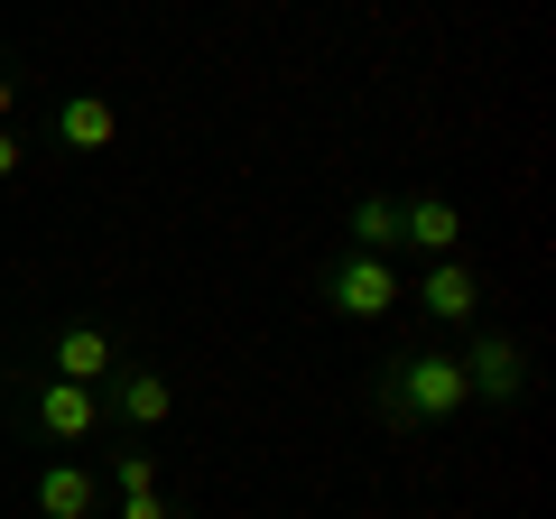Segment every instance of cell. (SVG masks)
I'll return each mask as SVG.
<instances>
[{
	"instance_id": "6da1fadb",
	"label": "cell",
	"mask_w": 556,
	"mask_h": 519,
	"mask_svg": "<svg viewBox=\"0 0 556 519\" xmlns=\"http://www.w3.org/2000/svg\"><path fill=\"white\" fill-rule=\"evenodd\" d=\"M473 408V390H464V362L437 353V343H408V353H390L371 371V418L390 427V436H427V427L464 418Z\"/></svg>"
},
{
	"instance_id": "52a82bcc",
	"label": "cell",
	"mask_w": 556,
	"mask_h": 519,
	"mask_svg": "<svg viewBox=\"0 0 556 519\" xmlns=\"http://www.w3.org/2000/svg\"><path fill=\"white\" fill-rule=\"evenodd\" d=\"M399 306H417L427 325H473V316H482V269H473L464 251H455V260H417V288H408Z\"/></svg>"
},
{
	"instance_id": "7a4b0ae2",
	"label": "cell",
	"mask_w": 556,
	"mask_h": 519,
	"mask_svg": "<svg viewBox=\"0 0 556 519\" xmlns=\"http://www.w3.org/2000/svg\"><path fill=\"white\" fill-rule=\"evenodd\" d=\"M316 298L334 325H380L399 316V298H408V279H399V260H371V251H334L316 269Z\"/></svg>"
},
{
	"instance_id": "8fae6325",
	"label": "cell",
	"mask_w": 556,
	"mask_h": 519,
	"mask_svg": "<svg viewBox=\"0 0 556 519\" xmlns=\"http://www.w3.org/2000/svg\"><path fill=\"white\" fill-rule=\"evenodd\" d=\"M343 251L390 260V251H399V195H362V204H353V241H343Z\"/></svg>"
},
{
	"instance_id": "5bb4252c",
	"label": "cell",
	"mask_w": 556,
	"mask_h": 519,
	"mask_svg": "<svg viewBox=\"0 0 556 519\" xmlns=\"http://www.w3.org/2000/svg\"><path fill=\"white\" fill-rule=\"evenodd\" d=\"M121 519H177V510H167V501L149 492V501H121Z\"/></svg>"
},
{
	"instance_id": "9c48e42d",
	"label": "cell",
	"mask_w": 556,
	"mask_h": 519,
	"mask_svg": "<svg viewBox=\"0 0 556 519\" xmlns=\"http://www.w3.org/2000/svg\"><path fill=\"white\" fill-rule=\"evenodd\" d=\"M399 251L455 260V251H464V204H455V195H399Z\"/></svg>"
},
{
	"instance_id": "9a60e30c",
	"label": "cell",
	"mask_w": 556,
	"mask_h": 519,
	"mask_svg": "<svg viewBox=\"0 0 556 519\" xmlns=\"http://www.w3.org/2000/svg\"><path fill=\"white\" fill-rule=\"evenodd\" d=\"M10 102H20V75H10V65H0V121H10Z\"/></svg>"
},
{
	"instance_id": "277c9868",
	"label": "cell",
	"mask_w": 556,
	"mask_h": 519,
	"mask_svg": "<svg viewBox=\"0 0 556 519\" xmlns=\"http://www.w3.org/2000/svg\"><path fill=\"white\" fill-rule=\"evenodd\" d=\"M102 418H112L121 436H159V427L177 418V380L149 371V362H121V371L102 380Z\"/></svg>"
},
{
	"instance_id": "4fadbf2b",
	"label": "cell",
	"mask_w": 556,
	"mask_h": 519,
	"mask_svg": "<svg viewBox=\"0 0 556 519\" xmlns=\"http://www.w3.org/2000/svg\"><path fill=\"white\" fill-rule=\"evenodd\" d=\"M20 167H28V140H20V130H10V121H0V186L20 177Z\"/></svg>"
},
{
	"instance_id": "5b68a950",
	"label": "cell",
	"mask_w": 556,
	"mask_h": 519,
	"mask_svg": "<svg viewBox=\"0 0 556 519\" xmlns=\"http://www.w3.org/2000/svg\"><path fill=\"white\" fill-rule=\"evenodd\" d=\"M28 427H38V436H56V445H84V436H102L112 418H102V390L38 371V380H28Z\"/></svg>"
},
{
	"instance_id": "3957f363",
	"label": "cell",
	"mask_w": 556,
	"mask_h": 519,
	"mask_svg": "<svg viewBox=\"0 0 556 519\" xmlns=\"http://www.w3.org/2000/svg\"><path fill=\"white\" fill-rule=\"evenodd\" d=\"M455 362H464V390H473L482 408H519V400H529V343L501 334V325H482Z\"/></svg>"
},
{
	"instance_id": "ba28073f",
	"label": "cell",
	"mask_w": 556,
	"mask_h": 519,
	"mask_svg": "<svg viewBox=\"0 0 556 519\" xmlns=\"http://www.w3.org/2000/svg\"><path fill=\"white\" fill-rule=\"evenodd\" d=\"M56 149L65 159H102V149H121V102L102 93V84H75V93H56Z\"/></svg>"
},
{
	"instance_id": "8992f818",
	"label": "cell",
	"mask_w": 556,
	"mask_h": 519,
	"mask_svg": "<svg viewBox=\"0 0 556 519\" xmlns=\"http://www.w3.org/2000/svg\"><path fill=\"white\" fill-rule=\"evenodd\" d=\"M121 362H130V353H121V334H112L102 316H65L56 334H47V371H56V380H84V390H102Z\"/></svg>"
},
{
	"instance_id": "7c38bea8",
	"label": "cell",
	"mask_w": 556,
	"mask_h": 519,
	"mask_svg": "<svg viewBox=\"0 0 556 519\" xmlns=\"http://www.w3.org/2000/svg\"><path fill=\"white\" fill-rule=\"evenodd\" d=\"M102 492H112V501H149V492H159V464H149V455H112Z\"/></svg>"
},
{
	"instance_id": "30bf717a",
	"label": "cell",
	"mask_w": 556,
	"mask_h": 519,
	"mask_svg": "<svg viewBox=\"0 0 556 519\" xmlns=\"http://www.w3.org/2000/svg\"><path fill=\"white\" fill-rule=\"evenodd\" d=\"M28 501H38V519H102V473L75 464V455H56V464H38Z\"/></svg>"
}]
</instances>
